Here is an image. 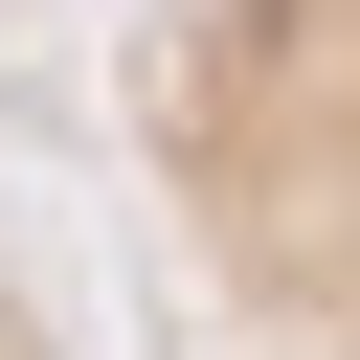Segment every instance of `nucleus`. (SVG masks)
<instances>
[{"label": "nucleus", "mask_w": 360, "mask_h": 360, "mask_svg": "<svg viewBox=\"0 0 360 360\" xmlns=\"http://www.w3.org/2000/svg\"><path fill=\"white\" fill-rule=\"evenodd\" d=\"M0 360H90V338H68V292H45V248H22V225H0Z\"/></svg>", "instance_id": "nucleus-2"}, {"label": "nucleus", "mask_w": 360, "mask_h": 360, "mask_svg": "<svg viewBox=\"0 0 360 360\" xmlns=\"http://www.w3.org/2000/svg\"><path fill=\"white\" fill-rule=\"evenodd\" d=\"M135 158L248 360H360V0H158Z\"/></svg>", "instance_id": "nucleus-1"}]
</instances>
